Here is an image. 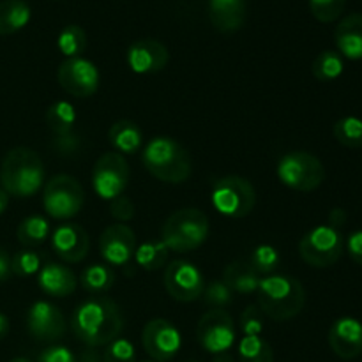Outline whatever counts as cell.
Returning <instances> with one entry per match:
<instances>
[{
	"label": "cell",
	"mask_w": 362,
	"mask_h": 362,
	"mask_svg": "<svg viewBox=\"0 0 362 362\" xmlns=\"http://www.w3.org/2000/svg\"><path fill=\"white\" fill-rule=\"evenodd\" d=\"M127 66L136 74H156L165 69L170 52L158 39H138L127 48Z\"/></svg>",
	"instance_id": "18"
},
{
	"label": "cell",
	"mask_w": 362,
	"mask_h": 362,
	"mask_svg": "<svg viewBox=\"0 0 362 362\" xmlns=\"http://www.w3.org/2000/svg\"><path fill=\"white\" fill-rule=\"evenodd\" d=\"M27 331L35 341H59L66 332V318L55 304L48 300H37L27 311Z\"/></svg>",
	"instance_id": "15"
},
{
	"label": "cell",
	"mask_w": 362,
	"mask_h": 362,
	"mask_svg": "<svg viewBox=\"0 0 362 362\" xmlns=\"http://www.w3.org/2000/svg\"><path fill=\"white\" fill-rule=\"evenodd\" d=\"M99 251L108 265L122 267L129 264L136 251V237L134 232L124 223L106 226L99 237Z\"/></svg>",
	"instance_id": "16"
},
{
	"label": "cell",
	"mask_w": 362,
	"mask_h": 362,
	"mask_svg": "<svg viewBox=\"0 0 362 362\" xmlns=\"http://www.w3.org/2000/svg\"><path fill=\"white\" fill-rule=\"evenodd\" d=\"M338 53L345 59L362 60V14L354 13L343 18L334 32Z\"/></svg>",
	"instance_id": "22"
},
{
	"label": "cell",
	"mask_w": 362,
	"mask_h": 362,
	"mask_svg": "<svg viewBox=\"0 0 362 362\" xmlns=\"http://www.w3.org/2000/svg\"><path fill=\"white\" fill-rule=\"evenodd\" d=\"M32 11L25 0L0 2V35H11L25 28L30 21Z\"/></svg>",
	"instance_id": "25"
},
{
	"label": "cell",
	"mask_w": 362,
	"mask_h": 362,
	"mask_svg": "<svg viewBox=\"0 0 362 362\" xmlns=\"http://www.w3.org/2000/svg\"><path fill=\"white\" fill-rule=\"evenodd\" d=\"M334 138L349 148H359L362 147V120L359 117H343L332 127Z\"/></svg>",
	"instance_id": "33"
},
{
	"label": "cell",
	"mask_w": 362,
	"mask_h": 362,
	"mask_svg": "<svg viewBox=\"0 0 362 362\" xmlns=\"http://www.w3.org/2000/svg\"><path fill=\"white\" fill-rule=\"evenodd\" d=\"M129 182V165L122 154L112 151L98 158L92 168V187L103 200L112 202L126 191Z\"/></svg>",
	"instance_id": "10"
},
{
	"label": "cell",
	"mask_w": 362,
	"mask_h": 362,
	"mask_svg": "<svg viewBox=\"0 0 362 362\" xmlns=\"http://www.w3.org/2000/svg\"><path fill=\"white\" fill-rule=\"evenodd\" d=\"M329 345L339 359L352 361L362 354V322L352 317L338 318L329 329Z\"/></svg>",
	"instance_id": "19"
},
{
	"label": "cell",
	"mask_w": 362,
	"mask_h": 362,
	"mask_svg": "<svg viewBox=\"0 0 362 362\" xmlns=\"http://www.w3.org/2000/svg\"><path fill=\"white\" fill-rule=\"evenodd\" d=\"M41 267L42 257L35 251L23 250L11 257V271H13V274L20 276V278H30L35 272L41 271Z\"/></svg>",
	"instance_id": "35"
},
{
	"label": "cell",
	"mask_w": 362,
	"mask_h": 362,
	"mask_svg": "<svg viewBox=\"0 0 362 362\" xmlns=\"http://www.w3.org/2000/svg\"><path fill=\"white\" fill-rule=\"evenodd\" d=\"M212 362H235V359H233V356H230L228 352H223V354H216Z\"/></svg>",
	"instance_id": "48"
},
{
	"label": "cell",
	"mask_w": 362,
	"mask_h": 362,
	"mask_svg": "<svg viewBox=\"0 0 362 362\" xmlns=\"http://www.w3.org/2000/svg\"><path fill=\"white\" fill-rule=\"evenodd\" d=\"M9 362H32L30 359H25V357H16V359L9 361Z\"/></svg>",
	"instance_id": "49"
},
{
	"label": "cell",
	"mask_w": 362,
	"mask_h": 362,
	"mask_svg": "<svg viewBox=\"0 0 362 362\" xmlns=\"http://www.w3.org/2000/svg\"><path fill=\"white\" fill-rule=\"evenodd\" d=\"M223 283L232 290V293H240V296H250V293L258 292L260 286V276L250 267L247 262H232L223 271Z\"/></svg>",
	"instance_id": "23"
},
{
	"label": "cell",
	"mask_w": 362,
	"mask_h": 362,
	"mask_svg": "<svg viewBox=\"0 0 362 362\" xmlns=\"http://www.w3.org/2000/svg\"><path fill=\"white\" fill-rule=\"evenodd\" d=\"M345 69L343 57L334 49H325L311 64V73L318 81H332L339 78Z\"/></svg>",
	"instance_id": "31"
},
{
	"label": "cell",
	"mask_w": 362,
	"mask_h": 362,
	"mask_svg": "<svg viewBox=\"0 0 362 362\" xmlns=\"http://www.w3.org/2000/svg\"><path fill=\"white\" fill-rule=\"evenodd\" d=\"M16 235L23 246H41L52 235V228L42 216H28L20 223Z\"/></svg>",
	"instance_id": "28"
},
{
	"label": "cell",
	"mask_w": 362,
	"mask_h": 362,
	"mask_svg": "<svg viewBox=\"0 0 362 362\" xmlns=\"http://www.w3.org/2000/svg\"><path fill=\"white\" fill-rule=\"evenodd\" d=\"M37 285L46 296L67 297L74 293L78 286V278L69 267L62 264L42 265L37 274Z\"/></svg>",
	"instance_id": "21"
},
{
	"label": "cell",
	"mask_w": 362,
	"mask_h": 362,
	"mask_svg": "<svg viewBox=\"0 0 362 362\" xmlns=\"http://www.w3.org/2000/svg\"><path fill=\"white\" fill-rule=\"evenodd\" d=\"M7 332H9V320H7L6 315L0 313V341L6 338Z\"/></svg>",
	"instance_id": "46"
},
{
	"label": "cell",
	"mask_w": 362,
	"mask_h": 362,
	"mask_svg": "<svg viewBox=\"0 0 362 362\" xmlns=\"http://www.w3.org/2000/svg\"><path fill=\"white\" fill-rule=\"evenodd\" d=\"M165 288L172 299L179 303H193L202 299L205 278L197 265L186 260L170 262L165 269Z\"/></svg>",
	"instance_id": "12"
},
{
	"label": "cell",
	"mask_w": 362,
	"mask_h": 362,
	"mask_svg": "<svg viewBox=\"0 0 362 362\" xmlns=\"http://www.w3.org/2000/svg\"><path fill=\"white\" fill-rule=\"evenodd\" d=\"M7 204H9V194L0 187V214L7 209Z\"/></svg>",
	"instance_id": "47"
},
{
	"label": "cell",
	"mask_w": 362,
	"mask_h": 362,
	"mask_svg": "<svg viewBox=\"0 0 362 362\" xmlns=\"http://www.w3.org/2000/svg\"><path fill=\"white\" fill-rule=\"evenodd\" d=\"M237 329L232 317L225 310H211L200 318L197 338L202 349L211 354L228 352L235 345Z\"/></svg>",
	"instance_id": "11"
},
{
	"label": "cell",
	"mask_w": 362,
	"mask_h": 362,
	"mask_svg": "<svg viewBox=\"0 0 362 362\" xmlns=\"http://www.w3.org/2000/svg\"><path fill=\"white\" fill-rule=\"evenodd\" d=\"M108 140L119 154H134L141 147V129L133 120H117L108 131Z\"/></svg>",
	"instance_id": "24"
},
{
	"label": "cell",
	"mask_w": 362,
	"mask_h": 362,
	"mask_svg": "<svg viewBox=\"0 0 362 362\" xmlns=\"http://www.w3.org/2000/svg\"><path fill=\"white\" fill-rule=\"evenodd\" d=\"M13 271H11V257L4 247H0V285L6 283L11 278Z\"/></svg>",
	"instance_id": "43"
},
{
	"label": "cell",
	"mask_w": 362,
	"mask_h": 362,
	"mask_svg": "<svg viewBox=\"0 0 362 362\" xmlns=\"http://www.w3.org/2000/svg\"><path fill=\"white\" fill-rule=\"evenodd\" d=\"M240 362H274V352L262 336H243L237 345Z\"/></svg>",
	"instance_id": "30"
},
{
	"label": "cell",
	"mask_w": 362,
	"mask_h": 362,
	"mask_svg": "<svg viewBox=\"0 0 362 362\" xmlns=\"http://www.w3.org/2000/svg\"><path fill=\"white\" fill-rule=\"evenodd\" d=\"M255 204H257L255 187L244 177H223L212 187V205L219 214L226 218H246L253 212Z\"/></svg>",
	"instance_id": "8"
},
{
	"label": "cell",
	"mask_w": 362,
	"mask_h": 362,
	"mask_svg": "<svg viewBox=\"0 0 362 362\" xmlns=\"http://www.w3.org/2000/svg\"><path fill=\"white\" fill-rule=\"evenodd\" d=\"M59 83L74 98H90L99 88V71L95 64L83 57L66 59L59 66Z\"/></svg>",
	"instance_id": "13"
},
{
	"label": "cell",
	"mask_w": 362,
	"mask_h": 362,
	"mask_svg": "<svg viewBox=\"0 0 362 362\" xmlns=\"http://www.w3.org/2000/svg\"><path fill=\"white\" fill-rule=\"evenodd\" d=\"M345 250V237L331 225H318L304 233L299 243V255L308 265L325 269L334 265Z\"/></svg>",
	"instance_id": "6"
},
{
	"label": "cell",
	"mask_w": 362,
	"mask_h": 362,
	"mask_svg": "<svg viewBox=\"0 0 362 362\" xmlns=\"http://www.w3.org/2000/svg\"><path fill=\"white\" fill-rule=\"evenodd\" d=\"M209 20L223 34L237 32L246 20L244 0H209Z\"/></svg>",
	"instance_id": "20"
},
{
	"label": "cell",
	"mask_w": 362,
	"mask_h": 362,
	"mask_svg": "<svg viewBox=\"0 0 362 362\" xmlns=\"http://www.w3.org/2000/svg\"><path fill=\"white\" fill-rule=\"evenodd\" d=\"M168 251L170 250L161 240H147L138 246V250L134 251V258H136L138 267L144 271H159L166 265Z\"/></svg>",
	"instance_id": "29"
},
{
	"label": "cell",
	"mask_w": 362,
	"mask_h": 362,
	"mask_svg": "<svg viewBox=\"0 0 362 362\" xmlns=\"http://www.w3.org/2000/svg\"><path fill=\"white\" fill-rule=\"evenodd\" d=\"M101 357L103 362H136V350L129 339L117 338L106 345Z\"/></svg>",
	"instance_id": "38"
},
{
	"label": "cell",
	"mask_w": 362,
	"mask_h": 362,
	"mask_svg": "<svg viewBox=\"0 0 362 362\" xmlns=\"http://www.w3.org/2000/svg\"><path fill=\"white\" fill-rule=\"evenodd\" d=\"M80 283L81 288L87 293H90L92 297L105 296L106 292H110L113 283H115V274H113V271L108 265H88L81 272Z\"/></svg>",
	"instance_id": "26"
},
{
	"label": "cell",
	"mask_w": 362,
	"mask_h": 362,
	"mask_svg": "<svg viewBox=\"0 0 362 362\" xmlns=\"http://www.w3.org/2000/svg\"><path fill=\"white\" fill-rule=\"evenodd\" d=\"M0 184L9 197H34L45 184V165L37 152L27 147L7 152L0 166Z\"/></svg>",
	"instance_id": "2"
},
{
	"label": "cell",
	"mask_w": 362,
	"mask_h": 362,
	"mask_svg": "<svg viewBox=\"0 0 362 362\" xmlns=\"http://www.w3.org/2000/svg\"><path fill=\"white\" fill-rule=\"evenodd\" d=\"M239 329L244 336H262L264 332V313L260 308L247 306L239 318Z\"/></svg>",
	"instance_id": "39"
},
{
	"label": "cell",
	"mask_w": 362,
	"mask_h": 362,
	"mask_svg": "<svg viewBox=\"0 0 362 362\" xmlns=\"http://www.w3.org/2000/svg\"><path fill=\"white\" fill-rule=\"evenodd\" d=\"M345 219L346 214L343 209H334V211L331 212V216H329V223H331V226H334V228L341 226L343 223H345Z\"/></svg>",
	"instance_id": "45"
},
{
	"label": "cell",
	"mask_w": 362,
	"mask_h": 362,
	"mask_svg": "<svg viewBox=\"0 0 362 362\" xmlns=\"http://www.w3.org/2000/svg\"><path fill=\"white\" fill-rule=\"evenodd\" d=\"M278 179L296 191H313L322 186L325 168L317 156L306 151H293L278 161Z\"/></svg>",
	"instance_id": "7"
},
{
	"label": "cell",
	"mask_w": 362,
	"mask_h": 362,
	"mask_svg": "<svg viewBox=\"0 0 362 362\" xmlns=\"http://www.w3.org/2000/svg\"><path fill=\"white\" fill-rule=\"evenodd\" d=\"M345 247L346 253L350 255V258L362 267V230L350 233L349 239L345 240Z\"/></svg>",
	"instance_id": "42"
},
{
	"label": "cell",
	"mask_w": 362,
	"mask_h": 362,
	"mask_svg": "<svg viewBox=\"0 0 362 362\" xmlns=\"http://www.w3.org/2000/svg\"><path fill=\"white\" fill-rule=\"evenodd\" d=\"M74 124H76V112L67 101H57L46 110V126L57 136H67L73 133Z\"/></svg>",
	"instance_id": "27"
},
{
	"label": "cell",
	"mask_w": 362,
	"mask_h": 362,
	"mask_svg": "<svg viewBox=\"0 0 362 362\" xmlns=\"http://www.w3.org/2000/svg\"><path fill=\"white\" fill-rule=\"evenodd\" d=\"M279 262H281V257H279V251L274 246L260 244V246H257L251 251L247 264L258 276H271L279 267Z\"/></svg>",
	"instance_id": "34"
},
{
	"label": "cell",
	"mask_w": 362,
	"mask_h": 362,
	"mask_svg": "<svg viewBox=\"0 0 362 362\" xmlns=\"http://www.w3.org/2000/svg\"><path fill=\"white\" fill-rule=\"evenodd\" d=\"M145 362H152V361H145Z\"/></svg>",
	"instance_id": "50"
},
{
	"label": "cell",
	"mask_w": 362,
	"mask_h": 362,
	"mask_svg": "<svg viewBox=\"0 0 362 362\" xmlns=\"http://www.w3.org/2000/svg\"><path fill=\"white\" fill-rule=\"evenodd\" d=\"M124 327L122 311L115 300L98 296L78 304L71 317V329L74 336L88 349L106 346L119 338Z\"/></svg>",
	"instance_id": "1"
},
{
	"label": "cell",
	"mask_w": 362,
	"mask_h": 362,
	"mask_svg": "<svg viewBox=\"0 0 362 362\" xmlns=\"http://www.w3.org/2000/svg\"><path fill=\"white\" fill-rule=\"evenodd\" d=\"M145 170L161 182L180 184L191 175V156L177 140L156 136L141 152Z\"/></svg>",
	"instance_id": "4"
},
{
	"label": "cell",
	"mask_w": 362,
	"mask_h": 362,
	"mask_svg": "<svg viewBox=\"0 0 362 362\" xmlns=\"http://www.w3.org/2000/svg\"><path fill=\"white\" fill-rule=\"evenodd\" d=\"M37 362H76V357L67 346L52 345L39 354Z\"/></svg>",
	"instance_id": "41"
},
{
	"label": "cell",
	"mask_w": 362,
	"mask_h": 362,
	"mask_svg": "<svg viewBox=\"0 0 362 362\" xmlns=\"http://www.w3.org/2000/svg\"><path fill=\"white\" fill-rule=\"evenodd\" d=\"M76 362H103V357L94 349H87L76 357Z\"/></svg>",
	"instance_id": "44"
},
{
	"label": "cell",
	"mask_w": 362,
	"mask_h": 362,
	"mask_svg": "<svg viewBox=\"0 0 362 362\" xmlns=\"http://www.w3.org/2000/svg\"><path fill=\"white\" fill-rule=\"evenodd\" d=\"M52 239V250L60 260L66 264H78L87 257L90 250V239L83 226L76 223H64L59 225L49 235Z\"/></svg>",
	"instance_id": "17"
},
{
	"label": "cell",
	"mask_w": 362,
	"mask_h": 362,
	"mask_svg": "<svg viewBox=\"0 0 362 362\" xmlns=\"http://www.w3.org/2000/svg\"><path fill=\"white\" fill-rule=\"evenodd\" d=\"M258 306L262 313L278 322L290 320L303 311L306 292L299 279L285 274H271L260 279Z\"/></svg>",
	"instance_id": "3"
},
{
	"label": "cell",
	"mask_w": 362,
	"mask_h": 362,
	"mask_svg": "<svg viewBox=\"0 0 362 362\" xmlns=\"http://www.w3.org/2000/svg\"><path fill=\"white\" fill-rule=\"evenodd\" d=\"M110 214H112L113 218L120 223L129 221V219H133V216H134L133 202H131L127 197H124V194L113 198V200L110 202Z\"/></svg>",
	"instance_id": "40"
},
{
	"label": "cell",
	"mask_w": 362,
	"mask_h": 362,
	"mask_svg": "<svg viewBox=\"0 0 362 362\" xmlns=\"http://www.w3.org/2000/svg\"><path fill=\"white\" fill-rule=\"evenodd\" d=\"M57 46H59L60 53L66 55L67 59L80 57L87 49V34L78 25H67L60 30L59 37H57Z\"/></svg>",
	"instance_id": "32"
},
{
	"label": "cell",
	"mask_w": 362,
	"mask_h": 362,
	"mask_svg": "<svg viewBox=\"0 0 362 362\" xmlns=\"http://www.w3.org/2000/svg\"><path fill=\"white\" fill-rule=\"evenodd\" d=\"M191 362H197V361H191Z\"/></svg>",
	"instance_id": "51"
},
{
	"label": "cell",
	"mask_w": 362,
	"mask_h": 362,
	"mask_svg": "<svg viewBox=\"0 0 362 362\" xmlns=\"http://www.w3.org/2000/svg\"><path fill=\"white\" fill-rule=\"evenodd\" d=\"M313 16L322 23H331L343 14L346 0H308Z\"/></svg>",
	"instance_id": "37"
},
{
	"label": "cell",
	"mask_w": 362,
	"mask_h": 362,
	"mask_svg": "<svg viewBox=\"0 0 362 362\" xmlns=\"http://www.w3.org/2000/svg\"><path fill=\"white\" fill-rule=\"evenodd\" d=\"M202 299L207 306L214 308V310H225L233 299V293L228 286L225 285L219 279H214L209 285H205L204 293H202Z\"/></svg>",
	"instance_id": "36"
},
{
	"label": "cell",
	"mask_w": 362,
	"mask_h": 362,
	"mask_svg": "<svg viewBox=\"0 0 362 362\" xmlns=\"http://www.w3.org/2000/svg\"><path fill=\"white\" fill-rule=\"evenodd\" d=\"M141 343L148 356L156 362L172 361L182 346V336L172 322L165 318H154L141 332Z\"/></svg>",
	"instance_id": "14"
},
{
	"label": "cell",
	"mask_w": 362,
	"mask_h": 362,
	"mask_svg": "<svg viewBox=\"0 0 362 362\" xmlns=\"http://www.w3.org/2000/svg\"><path fill=\"white\" fill-rule=\"evenodd\" d=\"M85 204V191L78 179L60 173L46 182L42 205L53 219H71L80 214Z\"/></svg>",
	"instance_id": "9"
},
{
	"label": "cell",
	"mask_w": 362,
	"mask_h": 362,
	"mask_svg": "<svg viewBox=\"0 0 362 362\" xmlns=\"http://www.w3.org/2000/svg\"><path fill=\"white\" fill-rule=\"evenodd\" d=\"M209 218L200 209H180L165 221L161 228V243L175 253H187L207 240Z\"/></svg>",
	"instance_id": "5"
}]
</instances>
